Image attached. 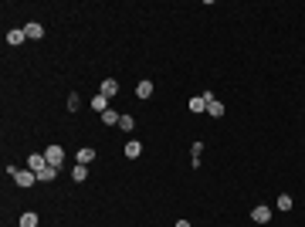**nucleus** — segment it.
<instances>
[{
	"mask_svg": "<svg viewBox=\"0 0 305 227\" xmlns=\"http://www.w3.org/2000/svg\"><path fill=\"white\" fill-rule=\"evenodd\" d=\"M55 176H58V170H55V166H44V170L38 173V183H51Z\"/></svg>",
	"mask_w": 305,
	"mask_h": 227,
	"instance_id": "nucleus-13",
	"label": "nucleus"
},
{
	"mask_svg": "<svg viewBox=\"0 0 305 227\" xmlns=\"http://www.w3.org/2000/svg\"><path fill=\"white\" fill-rule=\"evenodd\" d=\"M139 152H143V143H136V139L126 143V156H129V159H139Z\"/></svg>",
	"mask_w": 305,
	"mask_h": 227,
	"instance_id": "nucleus-10",
	"label": "nucleus"
},
{
	"mask_svg": "<svg viewBox=\"0 0 305 227\" xmlns=\"http://www.w3.org/2000/svg\"><path fill=\"white\" fill-rule=\"evenodd\" d=\"M78 109H81V98L72 92V95H68V112H78Z\"/></svg>",
	"mask_w": 305,
	"mask_h": 227,
	"instance_id": "nucleus-20",
	"label": "nucleus"
},
{
	"mask_svg": "<svg viewBox=\"0 0 305 227\" xmlns=\"http://www.w3.org/2000/svg\"><path fill=\"white\" fill-rule=\"evenodd\" d=\"M207 115H214V119H217V115H224V105H221L217 98H210V102H207Z\"/></svg>",
	"mask_w": 305,
	"mask_h": 227,
	"instance_id": "nucleus-15",
	"label": "nucleus"
},
{
	"mask_svg": "<svg viewBox=\"0 0 305 227\" xmlns=\"http://www.w3.org/2000/svg\"><path fill=\"white\" fill-rule=\"evenodd\" d=\"M7 173L14 176V183H17L20 190L34 187V180H38V173H34V170H20V166H7Z\"/></svg>",
	"mask_w": 305,
	"mask_h": 227,
	"instance_id": "nucleus-1",
	"label": "nucleus"
},
{
	"mask_svg": "<svg viewBox=\"0 0 305 227\" xmlns=\"http://www.w3.org/2000/svg\"><path fill=\"white\" fill-rule=\"evenodd\" d=\"M98 95L115 98V95H119V81H115V78H105V81H102V88H98Z\"/></svg>",
	"mask_w": 305,
	"mask_h": 227,
	"instance_id": "nucleus-6",
	"label": "nucleus"
},
{
	"mask_svg": "<svg viewBox=\"0 0 305 227\" xmlns=\"http://www.w3.org/2000/svg\"><path fill=\"white\" fill-rule=\"evenodd\" d=\"M85 176H88V166H81V163H75V166H72V180H75V183H81Z\"/></svg>",
	"mask_w": 305,
	"mask_h": 227,
	"instance_id": "nucleus-14",
	"label": "nucleus"
},
{
	"mask_svg": "<svg viewBox=\"0 0 305 227\" xmlns=\"http://www.w3.org/2000/svg\"><path fill=\"white\" fill-rule=\"evenodd\" d=\"M200 152H204V143L197 139V143L190 146V156H193V166H200Z\"/></svg>",
	"mask_w": 305,
	"mask_h": 227,
	"instance_id": "nucleus-17",
	"label": "nucleus"
},
{
	"mask_svg": "<svg viewBox=\"0 0 305 227\" xmlns=\"http://www.w3.org/2000/svg\"><path fill=\"white\" fill-rule=\"evenodd\" d=\"M278 210H292V197H288V193L278 197Z\"/></svg>",
	"mask_w": 305,
	"mask_h": 227,
	"instance_id": "nucleus-21",
	"label": "nucleus"
},
{
	"mask_svg": "<svg viewBox=\"0 0 305 227\" xmlns=\"http://www.w3.org/2000/svg\"><path fill=\"white\" fill-rule=\"evenodd\" d=\"M44 166H48V156H44V152H31V156H27V170L41 173Z\"/></svg>",
	"mask_w": 305,
	"mask_h": 227,
	"instance_id": "nucleus-4",
	"label": "nucleus"
},
{
	"mask_svg": "<svg viewBox=\"0 0 305 227\" xmlns=\"http://www.w3.org/2000/svg\"><path fill=\"white\" fill-rule=\"evenodd\" d=\"M173 227H193V224H190V221H176Z\"/></svg>",
	"mask_w": 305,
	"mask_h": 227,
	"instance_id": "nucleus-22",
	"label": "nucleus"
},
{
	"mask_svg": "<svg viewBox=\"0 0 305 227\" xmlns=\"http://www.w3.org/2000/svg\"><path fill=\"white\" fill-rule=\"evenodd\" d=\"M20 227H38V214H20Z\"/></svg>",
	"mask_w": 305,
	"mask_h": 227,
	"instance_id": "nucleus-18",
	"label": "nucleus"
},
{
	"mask_svg": "<svg viewBox=\"0 0 305 227\" xmlns=\"http://www.w3.org/2000/svg\"><path fill=\"white\" fill-rule=\"evenodd\" d=\"M24 41H27L24 27H14V31H7V44H14V48H17V44H24Z\"/></svg>",
	"mask_w": 305,
	"mask_h": 227,
	"instance_id": "nucleus-8",
	"label": "nucleus"
},
{
	"mask_svg": "<svg viewBox=\"0 0 305 227\" xmlns=\"http://www.w3.org/2000/svg\"><path fill=\"white\" fill-rule=\"evenodd\" d=\"M251 221H254V224H268V221H271V207L258 204V207L251 210Z\"/></svg>",
	"mask_w": 305,
	"mask_h": 227,
	"instance_id": "nucleus-5",
	"label": "nucleus"
},
{
	"mask_svg": "<svg viewBox=\"0 0 305 227\" xmlns=\"http://www.w3.org/2000/svg\"><path fill=\"white\" fill-rule=\"evenodd\" d=\"M92 109H95L98 115H102V112H109V98H105V95H95V98H92Z\"/></svg>",
	"mask_w": 305,
	"mask_h": 227,
	"instance_id": "nucleus-12",
	"label": "nucleus"
},
{
	"mask_svg": "<svg viewBox=\"0 0 305 227\" xmlns=\"http://www.w3.org/2000/svg\"><path fill=\"white\" fill-rule=\"evenodd\" d=\"M136 95H139V98H150V95H152V81H150V78H143V81L136 85Z\"/></svg>",
	"mask_w": 305,
	"mask_h": 227,
	"instance_id": "nucleus-9",
	"label": "nucleus"
},
{
	"mask_svg": "<svg viewBox=\"0 0 305 227\" xmlns=\"http://www.w3.org/2000/svg\"><path fill=\"white\" fill-rule=\"evenodd\" d=\"M24 34H27L31 41H41V38H44V27H41L38 20H31V24H24Z\"/></svg>",
	"mask_w": 305,
	"mask_h": 227,
	"instance_id": "nucleus-7",
	"label": "nucleus"
},
{
	"mask_svg": "<svg viewBox=\"0 0 305 227\" xmlns=\"http://www.w3.org/2000/svg\"><path fill=\"white\" fill-rule=\"evenodd\" d=\"M44 156H48V166H55V170L65 163V150H61V146H48V150H44Z\"/></svg>",
	"mask_w": 305,
	"mask_h": 227,
	"instance_id": "nucleus-3",
	"label": "nucleus"
},
{
	"mask_svg": "<svg viewBox=\"0 0 305 227\" xmlns=\"http://www.w3.org/2000/svg\"><path fill=\"white\" fill-rule=\"evenodd\" d=\"M214 98V92H200V95H193L190 98V112L193 115H200V112H207V102Z\"/></svg>",
	"mask_w": 305,
	"mask_h": 227,
	"instance_id": "nucleus-2",
	"label": "nucleus"
},
{
	"mask_svg": "<svg viewBox=\"0 0 305 227\" xmlns=\"http://www.w3.org/2000/svg\"><path fill=\"white\" fill-rule=\"evenodd\" d=\"M133 126H136L133 115H119V129H122V132H133Z\"/></svg>",
	"mask_w": 305,
	"mask_h": 227,
	"instance_id": "nucleus-16",
	"label": "nucleus"
},
{
	"mask_svg": "<svg viewBox=\"0 0 305 227\" xmlns=\"http://www.w3.org/2000/svg\"><path fill=\"white\" fill-rule=\"evenodd\" d=\"M102 122H105V126H119V115L109 109V112H102Z\"/></svg>",
	"mask_w": 305,
	"mask_h": 227,
	"instance_id": "nucleus-19",
	"label": "nucleus"
},
{
	"mask_svg": "<svg viewBox=\"0 0 305 227\" xmlns=\"http://www.w3.org/2000/svg\"><path fill=\"white\" fill-rule=\"evenodd\" d=\"M78 163H81V166H88V163H95V150H92V146H85V150H78Z\"/></svg>",
	"mask_w": 305,
	"mask_h": 227,
	"instance_id": "nucleus-11",
	"label": "nucleus"
}]
</instances>
